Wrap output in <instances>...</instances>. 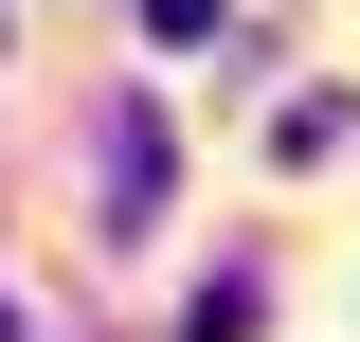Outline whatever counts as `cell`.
<instances>
[{
	"instance_id": "cell-1",
	"label": "cell",
	"mask_w": 360,
	"mask_h": 342,
	"mask_svg": "<svg viewBox=\"0 0 360 342\" xmlns=\"http://www.w3.org/2000/svg\"><path fill=\"white\" fill-rule=\"evenodd\" d=\"M252 324H270V289H252V270H217V289L180 306V342H252Z\"/></svg>"
}]
</instances>
